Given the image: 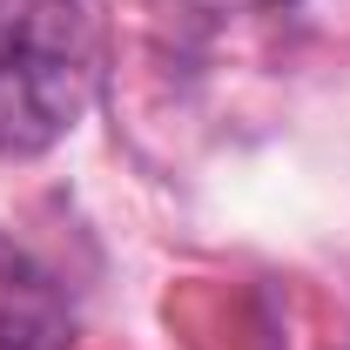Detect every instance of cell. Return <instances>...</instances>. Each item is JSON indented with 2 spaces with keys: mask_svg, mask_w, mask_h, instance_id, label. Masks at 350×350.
<instances>
[{
  "mask_svg": "<svg viewBox=\"0 0 350 350\" xmlns=\"http://www.w3.org/2000/svg\"><path fill=\"white\" fill-rule=\"evenodd\" d=\"M94 47L75 0H0V155H41L81 122Z\"/></svg>",
  "mask_w": 350,
  "mask_h": 350,
  "instance_id": "obj_1",
  "label": "cell"
},
{
  "mask_svg": "<svg viewBox=\"0 0 350 350\" xmlns=\"http://www.w3.org/2000/svg\"><path fill=\"white\" fill-rule=\"evenodd\" d=\"M0 350H68V297L7 236H0Z\"/></svg>",
  "mask_w": 350,
  "mask_h": 350,
  "instance_id": "obj_2",
  "label": "cell"
}]
</instances>
